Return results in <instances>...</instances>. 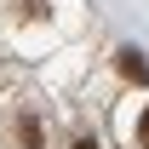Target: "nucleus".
I'll use <instances>...</instances> for the list:
<instances>
[{
	"label": "nucleus",
	"instance_id": "nucleus-2",
	"mask_svg": "<svg viewBox=\"0 0 149 149\" xmlns=\"http://www.w3.org/2000/svg\"><path fill=\"white\" fill-rule=\"evenodd\" d=\"M138 143L149 149V109H143V120H138Z\"/></svg>",
	"mask_w": 149,
	"mask_h": 149
},
{
	"label": "nucleus",
	"instance_id": "nucleus-1",
	"mask_svg": "<svg viewBox=\"0 0 149 149\" xmlns=\"http://www.w3.org/2000/svg\"><path fill=\"white\" fill-rule=\"evenodd\" d=\"M120 74H126V80H149V63L138 52H120Z\"/></svg>",
	"mask_w": 149,
	"mask_h": 149
},
{
	"label": "nucleus",
	"instance_id": "nucleus-3",
	"mask_svg": "<svg viewBox=\"0 0 149 149\" xmlns=\"http://www.w3.org/2000/svg\"><path fill=\"white\" fill-rule=\"evenodd\" d=\"M74 149H97V143H92V138H80V143H74Z\"/></svg>",
	"mask_w": 149,
	"mask_h": 149
}]
</instances>
